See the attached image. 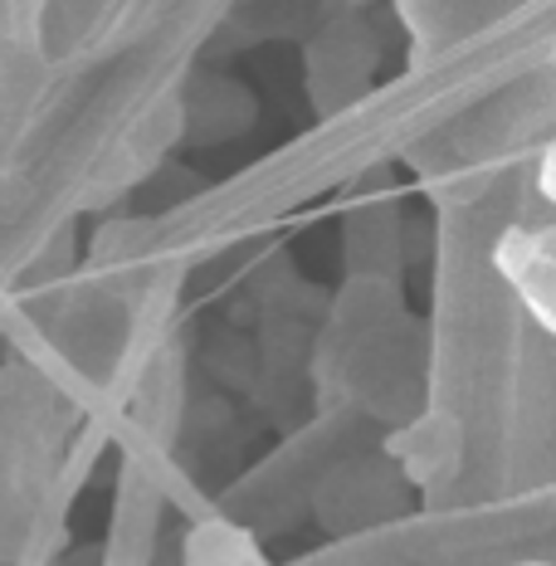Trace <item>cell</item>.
Masks as SVG:
<instances>
[{
    "label": "cell",
    "instance_id": "cell-1",
    "mask_svg": "<svg viewBox=\"0 0 556 566\" xmlns=\"http://www.w3.org/2000/svg\"><path fill=\"white\" fill-rule=\"evenodd\" d=\"M499 269L556 333V230H507L499 244Z\"/></svg>",
    "mask_w": 556,
    "mask_h": 566
},
{
    "label": "cell",
    "instance_id": "cell-2",
    "mask_svg": "<svg viewBox=\"0 0 556 566\" xmlns=\"http://www.w3.org/2000/svg\"><path fill=\"white\" fill-rule=\"evenodd\" d=\"M244 557H250L244 537L234 533V527H224V523L200 527V533L191 537V547H186V562L191 566H240Z\"/></svg>",
    "mask_w": 556,
    "mask_h": 566
},
{
    "label": "cell",
    "instance_id": "cell-3",
    "mask_svg": "<svg viewBox=\"0 0 556 566\" xmlns=\"http://www.w3.org/2000/svg\"><path fill=\"white\" fill-rule=\"evenodd\" d=\"M542 196L556 206V142L547 147V157H542Z\"/></svg>",
    "mask_w": 556,
    "mask_h": 566
}]
</instances>
